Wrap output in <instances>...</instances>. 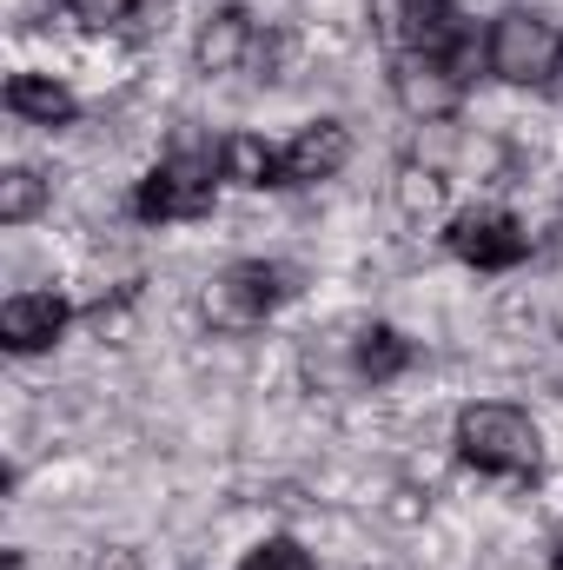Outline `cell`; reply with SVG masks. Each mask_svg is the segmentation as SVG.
Returning a JSON list of instances; mask_svg holds the SVG:
<instances>
[{
    "label": "cell",
    "mask_w": 563,
    "mask_h": 570,
    "mask_svg": "<svg viewBox=\"0 0 563 570\" xmlns=\"http://www.w3.org/2000/svg\"><path fill=\"white\" fill-rule=\"evenodd\" d=\"M457 458L484 478H517L531 484L544 471V431L524 405H504V399H471L457 412V431H451Z\"/></svg>",
    "instance_id": "6da1fadb"
},
{
    "label": "cell",
    "mask_w": 563,
    "mask_h": 570,
    "mask_svg": "<svg viewBox=\"0 0 563 570\" xmlns=\"http://www.w3.org/2000/svg\"><path fill=\"white\" fill-rule=\"evenodd\" d=\"M219 146H172L140 186H134V213L146 226H186L206 219L219 206Z\"/></svg>",
    "instance_id": "7a4b0ae2"
},
{
    "label": "cell",
    "mask_w": 563,
    "mask_h": 570,
    "mask_svg": "<svg viewBox=\"0 0 563 570\" xmlns=\"http://www.w3.org/2000/svg\"><path fill=\"white\" fill-rule=\"evenodd\" d=\"M484 53L504 87H557L563 80V27L537 7H504L484 33Z\"/></svg>",
    "instance_id": "3957f363"
},
{
    "label": "cell",
    "mask_w": 563,
    "mask_h": 570,
    "mask_svg": "<svg viewBox=\"0 0 563 570\" xmlns=\"http://www.w3.org/2000/svg\"><path fill=\"white\" fill-rule=\"evenodd\" d=\"M285 298H292V273L285 266H273V259H233L226 273H213V285H206V318L219 332H253V325H266L279 312Z\"/></svg>",
    "instance_id": "277c9868"
},
{
    "label": "cell",
    "mask_w": 563,
    "mask_h": 570,
    "mask_svg": "<svg viewBox=\"0 0 563 570\" xmlns=\"http://www.w3.org/2000/svg\"><path fill=\"white\" fill-rule=\"evenodd\" d=\"M444 246H451L464 266H477V273H511V266L531 259V233H524V219L504 213V206H471V213H457L451 233H444Z\"/></svg>",
    "instance_id": "5b68a950"
},
{
    "label": "cell",
    "mask_w": 563,
    "mask_h": 570,
    "mask_svg": "<svg viewBox=\"0 0 563 570\" xmlns=\"http://www.w3.org/2000/svg\"><path fill=\"white\" fill-rule=\"evenodd\" d=\"M464 94H471V87H464L437 53H392V100H398L418 127H444V120H457Z\"/></svg>",
    "instance_id": "8992f818"
},
{
    "label": "cell",
    "mask_w": 563,
    "mask_h": 570,
    "mask_svg": "<svg viewBox=\"0 0 563 570\" xmlns=\"http://www.w3.org/2000/svg\"><path fill=\"white\" fill-rule=\"evenodd\" d=\"M372 13H378V33L392 40V53H437V60L471 27L451 0H372Z\"/></svg>",
    "instance_id": "52a82bcc"
},
{
    "label": "cell",
    "mask_w": 563,
    "mask_h": 570,
    "mask_svg": "<svg viewBox=\"0 0 563 570\" xmlns=\"http://www.w3.org/2000/svg\"><path fill=\"white\" fill-rule=\"evenodd\" d=\"M352 153H358V140H352L345 120H305L292 134V146L279 153L285 186H325V179H338L352 166Z\"/></svg>",
    "instance_id": "ba28073f"
},
{
    "label": "cell",
    "mask_w": 563,
    "mask_h": 570,
    "mask_svg": "<svg viewBox=\"0 0 563 570\" xmlns=\"http://www.w3.org/2000/svg\"><path fill=\"white\" fill-rule=\"evenodd\" d=\"M259 20L246 13V7H213L206 20H199V33H192V67L206 73V80H219V73H239L253 53H259Z\"/></svg>",
    "instance_id": "9c48e42d"
},
{
    "label": "cell",
    "mask_w": 563,
    "mask_h": 570,
    "mask_svg": "<svg viewBox=\"0 0 563 570\" xmlns=\"http://www.w3.org/2000/svg\"><path fill=\"white\" fill-rule=\"evenodd\" d=\"M67 325H73V305H67L60 292H13V298L0 305V345L20 352V358L60 345Z\"/></svg>",
    "instance_id": "30bf717a"
},
{
    "label": "cell",
    "mask_w": 563,
    "mask_h": 570,
    "mask_svg": "<svg viewBox=\"0 0 563 570\" xmlns=\"http://www.w3.org/2000/svg\"><path fill=\"white\" fill-rule=\"evenodd\" d=\"M7 114H13L20 127H73V120H80V94H73L60 73L20 67V73H7Z\"/></svg>",
    "instance_id": "8fae6325"
},
{
    "label": "cell",
    "mask_w": 563,
    "mask_h": 570,
    "mask_svg": "<svg viewBox=\"0 0 563 570\" xmlns=\"http://www.w3.org/2000/svg\"><path fill=\"white\" fill-rule=\"evenodd\" d=\"M219 179L239 186V193H266V186L285 179V166H279V153L266 146V134L233 127V134H219Z\"/></svg>",
    "instance_id": "7c38bea8"
},
{
    "label": "cell",
    "mask_w": 563,
    "mask_h": 570,
    "mask_svg": "<svg viewBox=\"0 0 563 570\" xmlns=\"http://www.w3.org/2000/svg\"><path fill=\"white\" fill-rule=\"evenodd\" d=\"M412 358H418V345H412L398 325H358V338H352V372H358L365 385H392V379H405Z\"/></svg>",
    "instance_id": "4fadbf2b"
},
{
    "label": "cell",
    "mask_w": 563,
    "mask_h": 570,
    "mask_svg": "<svg viewBox=\"0 0 563 570\" xmlns=\"http://www.w3.org/2000/svg\"><path fill=\"white\" fill-rule=\"evenodd\" d=\"M444 193H451V179H444L437 159H398V173H392V206H398L405 226H431V219L444 213Z\"/></svg>",
    "instance_id": "5bb4252c"
},
{
    "label": "cell",
    "mask_w": 563,
    "mask_h": 570,
    "mask_svg": "<svg viewBox=\"0 0 563 570\" xmlns=\"http://www.w3.org/2000/svg\"><path fill=\"white\" fill-rule=\"evenodd\" d=\"M166 7L172 0H67V13L100 33H152L166 20Z\"/></svg>",
    "instance_id": "9a60e30c"
},
{
    "label": "cell",
    "mask_w": 563,
    "mask_h": 570,
    "mask_svg": "<svg viewBox=\"0 0 563 570\" xmlns=\"http://www.w3.org/2000/svg\"><path fill=\"white\" fill-rule=\"evenodd\" d=\"M53 199V179L40 166H7L0 173V226H33Z\"/></svg>",
    "instance_id": "2e32d148"
},
{
    "label": "cell",
    "mask_w": 563,
    "mask_h": 570,
    "mask_svg": "<svg viewBox=\"0 0 563 570\" xmlns=\"http://www.w3.org/2000/svg\"><path fill=\"white\" fill-rule=\"evenodd\" d=\"M239 570H318V558H312L298 538H259V544L239 558Z\"/></svg>",
    "instance_id": "e0dca14e"
}]
</instances>
